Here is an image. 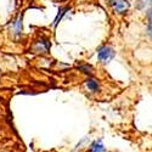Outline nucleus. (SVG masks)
Here are the masks:
<instances>
[{
	"instance_id": "obj_1",
	"label": "nucleus",
	"mask_w": 152,
	"mask_h": 152,
	"mask_svg": "<svg viewBox=\"0 0 152 152\" xmlns=\"http://www.w3.org/2000/svg\"><path fill=\"white\" fill-rule=\"evenodd\" d=\"M115 55H116V51L108 45L101 46L97 50V58L102 63H108L110 61H112L113 57H115Z\"/></svg>"
},
{
	"instance_id": "obj_5",
	"label": "nucleus",
	"mask_w": 152,
	"mask_h": 152,
	"mask_svg": "<svg viewBox=\"0 0 152 152\" xmlns=\"http://www.w3.org/2000/svg\"><path fill=\"white\" fill-rule=\"evenodd\" d=\"M105 150H106V148H105V146L102 145V142H101V141L94 142V144L91 145V148H90L91 152H104Z\"/></svg>"
},
{
	"instance_id": "obj_8",
	"label": "nucleus",
	"mask_w": 152,
	"mask_h": 152,
	"mask_svg": "<svg viewBox=\"0 0 152 152\" xmlns=\"http://www.w3.org/2000/svg\"><path fill=\"white\" fill-rule=\"evenodd\" d=\"M66 10H68V9H65V10H62V9H61V10H60V12H58V15H57V17H56V20H55V23H54V24H55V27H56V26H57V24H58V21H60L61 18H62V16H63V15H65V14H66V12H65Z\"/></svg>"
},
{
	"instance_id": "obj_10",
	"label": "nucleus",
	"mask_w": 152,
	"mask_h": 152,
	"mask_svg": "<svg viewBox=\"0 0 152 152\" xmlns=\"http://www.w3.org/2000/svg\"><path fill=\"white\" fill-rule=\"evenodd\" d=\"M106 1H108V3H112V1H113V0H106Z\"/></svg>"
},
{
	"instance_id": "obj_9",
	"label": "nucleus",
	"mask_w": 152,
	"mask_h": 152,
	"mask_svg": "<svg viewBox=\"0 0 152 152\" xmlns=\"http://www.w3.org/2000/svg\"><path fill=\"white\" fill-rule=\"evenodd\" d=\"M79 69H82L84 73H89V74L93 73V67L91 66H79Z\"/></svg>"
},
{
	"instance_id": "obj_6",
	"label": "nucleus",
	"mask_w": 152,
	"mask_h": 152,
	"mask_svg": "<svg viewBox=\"0 0 152 152\" xmlns=\"http://www.w3.org/2000/svg\"><path fill=\"white\" fill-rule=\"evenodd\" d=\"M151 4V0H136V7L137 9H144L150 6Z\"/></svg>"
},
{
	"instance_id": "obj_3",
	"label": "nucleus",
	"mask_w": 152,
	"mask_h": 152,
	"mask_svg": "<svg viewBox=\"0 0 152 152\" xmlns=\"http://www.w3.org/2000/svg\"><path fill=\"white\" fill-rule=\"evenodd\" d=\"M33 49L35 50V51H38V53H48L49 49H50V44H49L48 40L42 39V40H38V42L34 44Z\"/></svg>"
},
{
	"instance_id": "obj_2",
	"label": "nucleus",
	"mask_w": 152,
	"mask_h": 152,
	"mask_svg": "<svg viewBox=\"0 0 152 152\" xmlns=\"http://www.w3.org/2000/svg\"><path fill=\"white\" fill-rule=\"evenodd\" d=\"M112 7L117 14H124L129 10L130 4L128 0H113L112 1Z\"/></svg>"
},
{
	"instance_id": "obj_4",
	"label": "nucleus",
	"mask_w": 152,
	"mask_h": 152,
	"mask_svg": "<svg viewBox=\"0 0 152 152\" xmlns=\"http://www.w3.org/2000/svg\"><path fill=\"white\" fill-rule=\"evenodd\" d=\"M85 85L88 88V90H90V91H97L99 89V83L95 79H88Z\"/></svg>"
},
{
	"instance_id": "obj_7",
	"label": "nucleus",
	"mask_w": 152,
	"mask_h": 152,
	"mask_svg": "<svg viewBox=\"0 0 152 152\" xmlns=\"http://www.w3.org/2000/svg\"><path fill=\"white\" fill-rule=\"evenodd\" d=\"M21 31H22V22H21V17L15 22V32L18 34V33H21Z\"/></svg>"
}]
</instances>
